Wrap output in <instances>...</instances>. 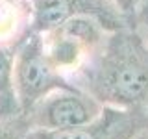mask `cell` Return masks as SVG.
<instances>
[{"label": "cell", "instance_id": "2", "mask_svg": "<svg viewBox=\"0 0 148 139\" xmlns=\"http://www.w3.org/2000/svg\"><path fill=\"white\" fill-rule=\"evenodd\" d=\"M69 85L74 83L56 69L46 54L43 34L30 32L15 46L13 61V87L21 113H26L52 91Z\"/></svg>", "mask_w": 148, "mask_h": 139}, {"label": "cell", "instance_id": "8", "mask_svg": "<svg viewBox=\"0 0 148 139\" xmlns=\"http://www.w3.org/2000/svg\"><path fill=\"white\" fill-rule=\"evenodd\" d=\"M15 46H0V117L21 113L13 87Z\"/></svg>", "mask_w": 148, "mask_h": 139}, {"label": "cell", "instance_id": "4", "mask_svg": "<svg viewBox=\"0 0 148 139\" xmlns=\"http://www.w3.org/2000/svg\"><path fill=\"white\" fill-rule=\"evenodd\" d=\"M104 108L82 87L69 85L52 91L22 115L30 130H71L92 122Z\"/></svg>", "mask_w": 148, "mask_h": 139}, {"label": "cell", "instance_id": "6", "mask_svg": "<svg viewBox=\"0 0 148 139\" xmlns=\"http://www.w3.org/2000/svg\"><path fill=\"white\" fill-rule=\"evenodd\" d=\"M148 124L146 111L106 106L92 122L71 130H30V139H133Z\"/></svg>", "mask_w": 148, "mask_h": 139}, {"label": "cell", "instance_id": "11", "mask_svg": "<svg viewBox=\"0 0 148 139\" xmlns=\"http://www.w3.org/2000/svg\"><path fill=\"white\" fill-rule=\"evenodd\" d=\"M132 28H135L139 34H141V37L146 41V45H148V8L135 19V21H133Z\"/></svg>", "mask_w": 148, "mask_h": 139}, {"label": "cell", "instance_id": "1", "mask_svg": "<svg viewBox=\"0 0 148 139\" xmlns=\"http://www.w3.org/2000/svg\"><path fill=\"white\" fill-rule=\"evenodd\" d=\"M78 87L102 106L148 113V45L132 26L109 32L78 72Z\"/></svg>", "mask_w": 148, "mask_h": 139}, {"label": "cell", "instance_id": "9", "mask_svg": "<svg viewBox=\"0 0 148 139\" xmlns=\"http://www.w3.org/2000/svg\"><path fill=\"white\" fill-rule=\"evenodd\" d=\"M0 139H30V126L24 115L0 117Z\"/></svg>", "mask_w": 148, "mask_h": 139}, {"label": "cell", "instance_id": "5", "mask_svg": "<svg viewBox=\"0 0 148 139\" xmlns=\"http://www.w3.org/2000/svg\"><path fill=\"white\" fill-rule=\"evenodd\" d=\"M32 32L35 34H48L78 15L96 17L109 32L130 26L111 0H32Z\"/></svg>", "mask_w": 148, "mask_h": 139}, {"label": "cell", "instance_id": "10", "mask_svg": "<svg viewBox=\"0 0 148 139\" xmlns=\"http://www.w3.org/2000/svg\"><path fill=\"white\" fill-rule=\"evenodd\" d=\"M111 2L119 8V11L122 13L124 17H126L130 26H132L133 21L148 8V0H111Z\"/></svg>", "mask_w": 148, "mask_h": 139}, {"label": "cell", "instance_id": "12", "mask_svg": "<svg viewBox=\"0 0 148 139\" xmlns=\"http://www.w3.org/2000/svg\"><path fill=\"white\" fill-rule=\"evenodd\" d=\"M133 139H148V124H146V126L143 128V130H141V132H139Z\"/></svg>", "mask_w": 148, "mask_h": 139}, {"label": "cell", "instance_id": "3", "mask_svg": "<svg viewBox=\"0 0 148 139\" xmlns=\"http://www.w3.org/2000/svg\"><path fill=\"white\" fill-rule=\"evenodd\" d=\"M109 30L96 17L78 15L56 30L43 34L46 54L59 72L78 74L100 50Z\"/></svg>", "mask_w": 148, "mask_h": 139}, {"label": "cell", "instance_id": "7", "mask_svg": "<svg viewBox=\"0 0 148 139\" xmlns=\"http://www.w3.org/2000/svg\"><path fill=\"white\" fill-rule=\"evenodd\" d=\"M32 0H0V46H17L32 32Z\"/></svg>", "mask_w": 148, "mask_h": 139}]
</instances>
